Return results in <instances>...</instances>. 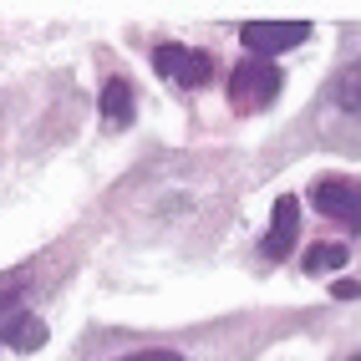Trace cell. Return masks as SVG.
Listing matches in <instances>:
<instances>
[{"instance_id": "obj_1", "label": "cell", "mask_w": 361, "mask_h": 361, "mask_svg": "<svg viewBox=\"0 0 361 361\" xmlns=\"http://www.w3.org/2000/svg\"><path fill=\"white\" fill-rule=\"evenodd\" d=\"M280 97V66L275 61H239L234 71H229V102L239 107V112H264Z\"/></svg>"}, {"instance_id": "obj_2", "label": "cell", "mask_w": 361, "mask_h": 361, "mask_svg": "<svg viewBox=\"0 0 361 361\" xmlns=\"http://www.w3.org/2000/svg\"><path fill=\"white\" fill-rule=\"evenodd\" d=\"M305 36H310L305 20H245V26H239V41L250 46L255 61H270L280 51H290V46H300Z\"/></svg>"}, {"instance_id": "obj_3", "label": "cell", "mask_w": 361, "mask_h": 361, "mask_svg": "<svg viewBox=\"0 0 361 361\" xmlns=\"http://www.w3.org/2000/svg\"><path fill=\"white\" fill-rule=\"evenodd\" d=\"M316 209L326 219L361 229V178H321L316 183Z\"/></svg>"}, {"instance_id": "obj_4", "label": "cell", "mask_w": 361, "mask_h": 361, "mask_svg": "<svg viewBox=\"0 0 361 361\" xmlns=\"http://www.w3.org/2000/svg\"><path fill=\"white\" fill-rule=\"evenodd\" d=\"M153 66H158V77L178 82V87H209V77H214V61L204 51H188V46H158Z\"/></svg>"}, {"instance_id": "obj_5", "label": "cell", "mask_w": 361, "mask_h": 361, "mask_svg": "<svg viewBox=\"0 0 361 361\" xmlns=\"http://www.w3.org/2000/svg\"><path fill=\"white\" fill-rule=\"evenodd\" d=\"M295 234H300V199H275V219H270V234H264V259H285L295 250Z\"/></svg>"}, {"instance_id": "obj_6", "label": "cell", "mask_w": 361, "mask_h": 361, "mask_svg": "<svg viewBox=\"0 0 361 361\" xmlns=\"http://www.w3.org/2000/svg\"><path fill=\"white\" fill-rule=\"evenodd\" d=\"M0 341H6L11 351H41L46 346V321L16 310V316H6V326H0Z\"/></svg>"}, {"instance_id": "obj_7", "label": "cell", "mask_w": 361, "mask_h": 361, "mask_svg": "<svg viewBox=\"0 0 361 361\" xmlns=\"http://www.w3.org/2000/svg\"><path fill=\"white\" fill-rule=\"evenodd\" d=\"M97 107H102V123L107 128H128L133 123V82L128 77H107Z\"/></svg>"}, {"instance_id": "obj_8", "label": "cell", "mask_w": 361, "mask_h": 361, "mask_svg": "<svg viewBox=\"0 0 361 361\" xmlns=\"http://www.w3.org/2000/svg\"><path fill=\"white\" fill-rule=\"evenodd\" d=\"M331 102L341 107L346 117H361V56L336 77V87H331Z\"/></svg>"}, {"instance_id": "obj_9", "label": "cell", "mask_w": 361, "mask_h": 361, "mask_svg": "<svg viewBox=\"0 0 361 361\" xmlns=\"http://www.w3.org/2000/svg\"><path fill=\"white\" fill-rule=\"evenodd\" d=\"M346 245H331V239H326V245H310L305 250V270L310 275H326V270H341V264H346Z\"/></svg>"}, {"instance_id": "obj_10", "label": "cell", "mask_w": 361, "mask_h": 361, "mask_svg": "<svg viewBox=\"0 0 361 361\" xmlns=\"http://www.w3.org/2000/svg\"><path fill=\"white\" fill-rule=\"evenodd\" d=\"M331 295H336V300H356V295H361V285H356V280H336V285H331Z\"/></svg>"}, {"instance_id": "obj_11", "label": "cell", "mask_w": 361, "mask_h": 361, "mask_svg": "<svg viewBox=\"0 0 361 361\" xmlns=\"http://www.w3.org/2000/svg\"><path fill=\"white\" fill-rule=\"evenodd\" d=\"M123 361H183L178 351H137V356H123Z\"/></svg>"}, {"instance_id": "obj_12", "label": "cell", "mask_w": 361, "mask_h": 361, "mask_svg": "<svg viewBox=\"0 0 361 361\" xmlns=\"http://www.w3.org/2000/svg\"><path fill=\"white\" fill-rule=\"evenodd\" d=\"M16 300H20V290H0V326H6V316H16V310H11Z\"/></svg>"}, {"instance_id": "obj_13", "label": "cell", "mask_w": 361, "mask_h": 361, "mask_svg": "<svg viewBox=\"0 0 361 361\" xmlns=\"http://www.w3.org/2000/svg\"><path fill=\"white\" fill-rule=\"evenodd\" d=\"M351 361H361V356H351Z\"/></svg>"}]
</instances>
